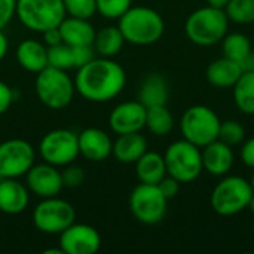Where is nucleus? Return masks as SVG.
Instances as JSON below:
<instances>
[{
	"label": "nucleus",
	"instance_id": "obj_20",
	"mask_svg": "<svg viewBox=\"0 0 254 254\" xmlns=\"http://www.w3.org/2000/svg\"><path fill=\"white\" fill-rule=\"evenodd\" d=\"M16 61L24 70L37 74L48 67V46L34 39L22 40L16 48Z\"/></svg>",
	"mask_w": 254,
	"mask_h": 254
},
{
	"label": "nucleus",
	"instance_id": "obj_15",
	"mask_svg": "<svg viewBox=\"0 0 254 254\" xmlns=\"http://www.w3.org/2000/svg\"><path fill=\"white\" fill-rule=\"evenodd\" d=\"M146 110L140 101H124L112 110L109 125L118 135L140 132L146 127Z\"/></svg>",
	"mask_w": 254,
	"mask_h": 254
},
{
	"label": "nucleus",
	"instance_id": "obj_7",
	"mask_svg": "<svg viewBox=\"0 0 254 254\" xmlns=\"http://www.w3.org/2000/svg\"><path fill=\"white\" fill-rule=\"evenodd\" d=\"M164 159L167 174L180 183H192L204 170L202 153L199 147L185 138L171 143L165 150Z\"/></svg>",
	"mask_w": 254,
	"mask_h": 254
},
{
	"label": "nucleus",
	"instance_id": "obj_10",
	"mask_svg": "<svg viewBox=\"0 0 254 254\" xmlns=\"http://www.w3.org/2000/svg\"><path fill=\"white\" fill-rule=\"evenodd\" d=\"M168 199L162 195L158 185L140 183L129 195V210L143 225H158L167 214Z\"/></svg>",
	"mask_w": 254,
	"mask_h": 254
},
{
	"label": "nucleus",
	"instance_id": "obj_11",
	"mask_svg": "<svg viewBox=\"0 0 254 254\" xmlns=\"http://www.w3.org/2000/svg\"><path fill=\"white\" fill-rule=\"evenodd\" d=\"M39 155L43 162L55 167L71 164L79 155L77 134L64 128L49 131L39 143Z\"/></svg>",
	"mask_w": 254,
	"mask_h": 254
},
{
	"label": "nucleus",
	"instance_id": "obj_18",
	"mask_svg": "<svg viewBox=\"0 0 254 254\" xmlns=\"http://www.w3.org/2000/svg\"><path fill=\"white\" fill-rule=\"evenodd\" d=\"M30 202L28 188L18 179H0V211L4 214H19Z\"/></svg>",
	"mask_w": 254,
	"mask_h": 254
},
{
	"label": "nucleus",
	"instance_id": "obj_2",
	"mask_svg": "<svg viewBox=\"0 0 254 254\" xmlns=\"http://www.w3.org/2000/svg\"><path fill=\"white\" fill-rule=\"evenodd\" d=\"M118 27L125 42L137 46L156 43L165 31V22L161 13L147 6H131L119 18Z\"/></svg>",
	"mask_w": 254,
	"mask_h": 254
},
{
	"label": "nucleus",
	"instance_id": "obj_13",
	"mask_svg": "<svg viewBox=\"0 0 254 254\" xmlns=\"http://www.w3.org/2000/svg\"><path fill=\"white\" fill-rule=\"evenodd\" d=\"M101 247L98 231L85 223H71L60 234V249L64 254H94Z\"/></svg>",
	"mask_w": 254,
	"mask_h": 254
},
{
	"label": "nucleus",
	"instance_id": "obj_3",
	"mask_svg": "<svg viewBox=\"0 0 254 254\" xmlns=\"http://www.w3.org/2000/svg\"><path fill=\"white\" fill-rule=\"evenodd\" d=\"M229 22L225 9L207 4L188 16L185 31L192 43L198 46H213L222 42L228 34Z\"/></svg>",
	"mask_w": 254,
	"mask_h": 254
},
{
	"label": "nucleus",
	"instance_id": "obj_9",
	"mask_svg": "<svg viewBox=\"0 0 254 254\" xmlns=\"http://www.w3.org/2000/svg\"><path fill=\"white\" fill-rule=\"evenodd\" d=\"M76 220L74 207L58 196L43 198L33 211L34 226L48 235H60Z\"/></svg>",
	"mask_w": 254,
	"mask_h": 254
},
{
	"label": "nucleus",
	"instance_id": "obj_8",
	"mask_svg": "<svg viewBox=\"0 0 254 254\" xmlns=\"http://www.w3.org/2000/svg\"><path fill=\"white\" fill-rule=\"evenodd\" d=\"M254 190L249 180L229 176L220 180L211 193V207L220 216H234L249 207Z\"/></svg>",
	"mask_w": 254,
	"mask_h": 254
},
{
	"label": "nucleus",
	"instance_id": "obj_44",
	"mask_svg": "<svg viewBox=\"0 0 254 254\" xmlns=\"http://www.w3.org/2000/svg\"><path fill=\"white\" fill-rule=\"evenodd\" d=\"M250 185H252V188H253V190H254V173H253V176H252V180H250Z\"/></svg>",
	"mask_w": 254,
	"mask_h": 254
},
{
	"label": "nucleus",
	"instance_id": "obj_45",
	"mask_svg": "<svg viewBox=\"0 0 254 254\" xmlns=\"http://www.w3.org/2000/svg\"><path fill=\"white\" fill-rule=\"evenodd\" d=\"M253 65H254V54H253Z\"/></svg>",
	"mask_w": 254,
	"mask_h": 254
},
{
	"label": "nucleus",
	"instance_id": "obj_34",
	"mask_svg": "<svg viewBox=\"0 0 254 254\" xmlns=\"http://www.w3.org/2000/svg\"><path fill=\"white\" fill-rule=\"evenodd\" d=\"M61 179L64 188H79L85 180V173L79 165H73L71 162L61 171Z\"/></svg>",
	"mask_w": 254,
	"mask_h": 254
},
{
	"label": "nucleus",
	"instance_id": "obj_38",
	"mask_svg": "<svg viewBox=\"0 0 254 254\" xmlns=\"http://www.w3.org/2000/svg\"><path fill=\"white\" fill-rule=\"evenodd\" d=\"M13 103V91L12 88L4 83L3 80H0V115L6 113L9 110V107Z\"/></svg>",
	"mask_w": 254,
	"mask_h": 254
},
{
	"label": "nucleus",
	"instance_id": "obj_24",
	"mask_svg": "<svg viewBox=\"0 0 254 254\" xmlns=\"http://www.w3.org/2000/svg\"><path fill=\"white\" fill-rule=\"evenodd\" d=\"M135 174L140 183L158 185L167 176L164 156L158 152H144L135 162Z\"/></svg>",
	"mask_w": 254,
	"mask_h": 254
},
{
	"label": "nucleus",
	"instance_id": "obj_27",
	"mask_svg": "<svg viewBox=\"0 0 254 254\" xmlns=\"http://www.w3.org/2000/svg\"><path fill=\"white\" fill-rule=\"evenodd\" d=\"M174 127V118L171 112L168 110L167 104L165 106H153L147 107L146 110V128L158 135L164 137L173 131Z\"/></svg>",
	"mask_w": 254,
	"mask_h": 254
},
{
	"label": "nucleus",
	"instance_id": "obj_22",
	"mask_svg": "<svg viewBox=\"0 0 254 254\" xmlns=\"http://www.w3.org/2000/svg\"><path fill=\"white\" fill-rule=\"evenodd\" d=\"M244 73V68L240 63L231 58L214 60L207 68V80L216 88H234L240 76Z\"/></svg>",
	"mask_w": 254,
	"mask_h": 254
},
{
	"label": "nucleus",
	"instance_id": "obj_26",
	"mask_svg": "<svg viewBox=\"0 0 254 254\" xmlns=\"http://www.w3.org/2000/svg\"><path fill=\"white\" fill-rule=\"evenodd\" d=\"M235 106L249 116L254 115V70H246L234 85Z\"/></svg>",
	"mask_w": 254,
	"mask_h": 254
},
{
	"label": "nucleus",
	"instance_id": "obj_1",
	"mask_svg": "<svg viewBox=\"0 0 254 254\" xmlns=\"http://www.w3.org/2000/svg\"><path fill=\"white\" fill-rule=\"evenodd\" d=\"M73 80L76 92H79L85 100L92 103H106L124 91L127 73L115 60L95 57L92 61L77 68Z\"/></svg>",
	"mask_w": 254,
	"mask_h": 254
},
{
	"label": "nucleus",
	"instance_id": "obj_42",
	"mask_svg": "<svg viewBox=\"0 0 254 254\" xmlns=\"http://www.w3.org/2000/svg\"><path fill=\"white\" fill-rule=\"evenodd\" d=\"M207 3L210 6H214V7H219V9H225L226 4L229 3V0H207Z\"/></svg>",
	"mask_w": 254,
	"mask_h": 254
},
{
	"label": "nucleus",
	"instance_id": "obj_28",
	"mask_svg": "<svg viewBox=\"0 0 254 254\" xmlns=\"http://www.w3.org/2000/svg\"><path fill=\"white\" fill-rule=\"evenodd\" d=\"M222 49H223V55L226 58H231V60L240 63L241 65L253 54L250 39L243 33L226 34L222 40Z\"/></svg>",
	"mask_w": 254,
	"mask_h": 254
},
{
	"label": "nucleus",
	"instance_id": "obj_35",
	"mask_svg": "<svg viewBox=\"0 0 254 254\" xmlns=\"http://www.w3.org/2000/svg\"><path fill=\"white\" fill-rule=\"evenodd\" d=\"M73 48V58H74V68H79L95 58V49L92 45L83 46H71Z\"/></svg>",
	"mask_w": 254,
	"mask_h": 254
},
{
	"label": "nucleus",
	"instance_id": "obj_17",
	"mask_svg": "<svg viewBox=\"0 0 254 254\" xmlns=\"http://www.w3.org/2000/svg\"><path fill=\"white\" fill-rule=\"evenodd\" d=\"M201 153H202V167L211 176L223 177L231 171L234 165L232 146L223 143L219 138L207 144Z\"/></svg>",
	"mask_w": 254,
	"mask_h": 254
},
{
	"label": "nucleus",
	"instance_id": "obj_43",
	"mask_svg": "<svg viewBox=\"0 0 254 254\" xmlns=\"http://www.w3.org/2000/svg\"><path fill=\"white\" fill-rule=\"evenodd\" d=\"M250 211H252V214L254 216V193H253V196H252V199H250V202H249V207H247Z\"/></svg>",
	"mask_w": 254,
	"mask_h": 254
},
{
	"label": "nucleus",
	"instance_id": "obj_31",
	"mask_svg": "<svg viewBox=\"0 0 254 254\" xmlns=\"http://www.w3.org/2000/svg\"><path fill=\"white\" fill-rule=\"evenodd\" d=\"M97 12L107 19H119L132 4V0H95Z\"/></svg>",
	"mask_w": 254,
	"mask_h": 254
},
{
	"label": "nucleus",
	"instance_id": "obj_32",
	"mask_svg": "<svg viewBox=\"0 0 254 254\" xmlns=\"http://www.w3.org/2000/svg\"><path fill=\"white\" fill-rule=\"evenodd\" d=\"M246 129L238 121H225L220 124L219 140L229 146H237L244 141Z\"/></svg>",
	"mask_w": 254,
	"mask_h": 254
},
{
	"label": "nucleus",
	"instance_id": "obj_14",
	"mask_svg": "<svg viewBox=\"0 0 254 254\" xmlns=\"http://www.w3.org/2000/svg\"><path fill=\"white\" fill-rule=\"evenodd\" d=\"M27 188L30 192L37 195L39 198H51L58 196L63 190V179L61 171L57 170L55 165L48 162L34 164L25 174Z\"/></svg>",
	"mask_w": 254,
	"mask_h": 254
},
{
	"label": "nucleus",
	"instance_id": "obj_30",
	"mask_svg": "<svg viewBox=\"0 0 254 254\" xmlns=\"http://www.w3.org/2000/svg\"><path fill=\"white\" fill-rule=\"evenodd\" d=\"M48 65L60 68V70H71L74 68L73 48L67 43H60L48 48Z\"/></svg>",
	"mask_w": 254,
	"mask_h": 254
},
{
	"label": "nucleus",
	"instance_id": "obj_5",
	"mask_svg": "<svg viewBox=\"0 0 254 254\" xmlns=\"http://www.w3.org/2000/svg\"><path fill=\"white\" fill-rule=\"evenodd\" d=\"M19 22L36 33L55 28L67 16L63 0H16Z\"/></svg>",
	"mask_w": 254,
	"mask_h": 254
},
{
	"label": "nucleus",
	"instance_id": "obj_16",
	"mask_svg": "<svg viewBox=\"0 0 254 254\" xmlns=\"http://www.w3.org/2000/svg\"><path fill=\"white\" fill-rule=\"evenodd\" d=\"M79 155L91 162H103L112 155L113 141L100 128H86L77 134Z\"/></svg>",
	"mask_w": 254,
	"mask_h": 254
},
{
	"label": "nucleus",
	"instance_id": "obj_4",
	"mask_svg": "<svg viewBox=\"0 0 254 254\" xmlns=\"http://www.w3.org/2000/svg\"><path fill=\"white\" fill-rule=\"evenodd\" d=\"M34 89L40 103L52 110L67 107L76 92L74 80L67 74V71L51 65L37 73Z\"/></svg>",
	"mask_w": 254,
	"mask_h": 254
},
{
	"label": "nucleus",
	"instance_id": "obj_36",
	"mask_svg": "<svg viewBox=\"0 0 254 254\" xmlns=\"http://www.w3.org/2000/svg\"><path fill=\"white\" fill-rule=\"evenodd\" d=\"M180 182L179 180H176L174 177H171V176H165L159 183H158V188H159V190L162 192V195L170 201V199H173V198H176L177 196V193L180 192Z\"/></svg>",
	"mask_w": 254,
	"mask_h": 254
},
{
	"label": "nucleus",
	"instance_id": "obj_23",
	"mask_svg": "<svg viewBox=\"0 0 254 254\" xmlns=\"http://www.w3.org/2000/svg\"><path fill=\"white\" fill-rule=\"evenodd\" d=\"M170 98V89L165 77L158 73L147 74L138 89V101L147 109L153 106H165Z\"/></svg>",
	"mask_w": 254,
	"mask_h": 254
},
{
	"label": "nucleus",
	"instance_id": "obj_40",
	"mask_svg": "<svg viewBox=\"0 0 254 254\" xmlns=\"http://www.w3.org/2000/svg\"><path fill=\"white\" fill-rule=\"evenodd\" d=\"M43 34V43L49 48V46H55V45H60L63 43V37H61V33H60V28L55 27V28H49L46 31L42 33Z\"/></svg>",
	"mask_w": 254,
	"mask_h": 254
},
{
	"label": "nucleus",
	"instance_id": "obj_37",
	"mask_svg": "<svg viewBox=\"0 0 254 254\" xmlns=\"http://www.w3.org/2000/svg\"><path fill=\"white\" fill-rule=\"evenodd\" d=\"M16 0H0V30L4 28L15 16Z\"/></svg>",
	"mask_w": 254,
	"mask_h": 254
},
{
	"label": "nucleus",
	"instance_id": "obj_29",
	"mask_svg": "<svg viewBox=\"0 0 254 254\" xmlns=\"http://www.w3.org/2000/svg\"><path fill=\"white\" fill-rule=\"evenodd\" d=\"M225 12L229 21L235 24H253L254 0H229Z\"/></svg>",
	"mask_w": 254,
	"mask_h": 254
},
{
	"label": "nucleus",
	"instance_id": "obj_12",
	"mask_svg": "<svg viewBox=\"0 0 254 254\" xmlns=\"http://www.w3.org/2000/svg\"><path fill=\"white\" fill-rule=\"evenodd\" d=\"M34 147L22 138L0 143V179H19L34 165Z\"/></svg>",
	"mask_w": 254,
	"mask_h": 254
},
{
	"label": "nucleus",
	"instance_id": "obj_21",
	"mask_svg": "<svg viewBox=\"0 0 254 254\" xmlns=\"http://www.w3.org/2000/svg\"><path fill=\"white\" fill-rule=\"evenodd\" d=\"M144 152H147V140L140 132L119 134L112 147V155L122 164H135Z\"/></svg>",
	"mask_w": 254,
	"mask_h": 254
},
{
	"label": "nucleus",
	"instance_id": "obj_41",
	"mask_svg": "<svg viewBox=\"0 0 254 254\" xmlns=\"http://www.w3.org/2000/svg\"><path fill=\"white\" fill-rule=\"evenodd\" d=\"M7 48H9L7 37H6V36H4V33L0 30V61L6 57V54H7Z\"/></svg>",
	"mask_w": 254,
	"mask_h": 254
},
{
	"label": "nucleus",
	"instance_id": "obj_19",
	"mask_svg": "<svg viewBox=\"0 0 254 254\" xmlns=\"http://www.w3.org/2000/svg\"><path fill=\"white\" fill-rule=\"evenodd\" d=\"M63 42L70 46H83L92 45L95 39V28L89 19L77 16H65L58 25Z\"/></svg>",
	"mask_w": 254,
	"mask_h": 254
},
{
	"label": "nucleus",
	"instance_id": "obj_33",
	"mask_svg": "<svg viewBox=\"0 0 254 254\" xmlns=\"http://www.w3.org/2000/svg\"><path fill=\"white\" fill-rule=\"evenodd\" d=\"M65 13L70 16L89 19L97 12L95 0H63Z\"/></svg>",
	"mask_w": 254,
	"mask_h": 254
},
{
	"label": "nucleus",
	"instance_id": "obj_39",
	"mask_svg": "<svg viewBox=\"0 0 254 254\" xmlns=\"http://www.w3.org/2000/svg\"><path fill=\"white\" fill-rule=\"evenodd\" d=\"M241 161L247 167L254 168V137L249 138L241 147Z\"/></svg>",
	"mask_w": 254,
	"mask_h": 254
},
{
	"label": "nucleus",
	"instance_id": "obj_6",
	"mask_svg": "<svg viewBox=\"0 0 254 254\" xmlns=\"http://www.w3.org/2000/svg\"><path fill=\"white\" fill-rule=\"evenodd\" d=\"M220 118L217 113L202 104L189 107L180 119L183 138L198 147H205L219 138Z\"/></svg>",
	"mask_w": 254,
	"mask_h": 254
},
{
	"label": "nucleus",
	"instance_id": "obj_25",
	"mask_svg": "<svg viewBox=\"0 0 254 254\" xmlns=\"http://www.w3.org/2000/svg\"><path fill=\"white\" fill-rule=\"evenodd\" d=\"M124 43H125V39L119 27L107 25V27L100 28L95 33L92 46L95 49V54H98L100 57L113 58L122 51Z\"/></svg>",
	"mask_w": 254,
	"mask_h": 254
}]
</instances>
